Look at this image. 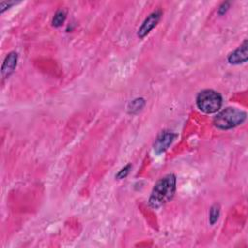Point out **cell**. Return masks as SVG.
Returning a JSON list of instances; mask_svg holds the SVG:
<instances>
[{
	"instance_id": "6da1fadb",
	"label": "cell",
	"mask_w": 248,
	"mask_h": 248,
	"mask_svg": "<svg viewBox=\"0 0 248 248\" xmlns=\"http://www.w3.org/2000/svg\"><path fill=\"white\" fill-rule=\"evenodd\" d=\"M176 190V177L173 173L166 174L161 177L154 185L149 200L148 204L150 207L157 209L170 202Z\"/></svg>"
},
{
	"instance_id": "7a4b0ae2",
	"label": "cell",
	"mask_w": 248,
	"mask_h": 248,
	"mask_svg": "<svg viewBox=\"0 0 248 248\" xmlns=\"http://www.w3.org/2000/svg\"><path fill=\"white\" fill-rule=\"evenodd\" d=\"M246 120V112L236 108H226L213 118V124L220 130H230L241 125Z\"/></svg>"
},
{
	"instance_id": "3957f363",
	"label": "cell",
	"mask_w": 248,
	"mask_h": 248,
	"mask_svg": "<svg viewBox=\"0 0 248 248\" xmlns=\"http://www.w3.org/2000/svg\"><path fill=\"white\" fill-rule=\"evenodd\" d=\"M222 103L223 99L221 94L212 89H204L201 91L196 98L198 108L206 114H212L219 111Z\"/></svg>"
},
{
	"instance_id": "277c9868",
	"label": "cell",
	"mask_w": 248,
	"mask_h": 248,
	"mask_svg": "<svg viewBox=\"0 0 248 248\" xmlns=\"http://www.w3.org/2000/svg\"><path fill=\"white\" fill-rule=\"evenodd\" d=\"M162 16V11L161 10H155L152 13H150L145 19L143 20V22L141 23L140 27L138 30V37L142 39L144 38L159 22L160 18Z\"/></svg>"
},
{
	"instance_id": "5b68a950",
	"label": "cell",
	"mask_w": 248,
	"mask_h": 248,
	"mask_svg": "<svg viewBox=\"0 0 248 248\" xmlns=\"http://www.w3.org/2000/svg\"><path fill=\"white\" fill-rule=\"evenodd\" d=\"M174 138H175V134H173L172 132H170V131L161 132L154 141V144H153L154 151L157 154H161L165 152L169 148V146L172 143Z\"/></svg>"
},
{
	"instance_id": "8992f818",
	"label": "cell",
	"mask_w": 248,
	"mask_h": 248,
	"mask_svg": "<svg viewBox=\"0 0 248 248\" xmlns=\"http://www.w3.org/2000/svg\"><path fill=\"white\" fill-rule=\"evenodd\" d=\"M248 59V49H247V40H244V42L232 52H231L227 60L230 64L232 65H238L245 63Z\"/></svg>"
},
{
	"instance_id": "52a82bcc",
	"label": "cell",
	"mask_w": 248,
	"mask_h": 248,
	"mask_svg": "<svg viewBox=\"0 0 248 248\" xmlns=\"http://www.w3.org/2000/svg\"><path fill=\"white\" fill-rule=\"evenodd\" d=\"M17 58L18 55L16 51H11L7 54L1 67V74L3 78H9L14 73L17 64Z\"/></svg>"
},
{
	"instance_id": "ba28073f",
	"label": "cell",
	"mask_w": 248,
	"mask_h": 248,
	"mask_svg": "<svg viewBox=\"0 0 248 248\" xmlns=\"http://www.w3.org/2000/svg\"><path fill=\"white\" fill-rule=\"evenodd\" d=\"M144 105H145V100L143 98H136L128 104V107H127L128 112L131 114L138 113L143 108Z\"/></svg>"
},
{
	"instance_id": "9c48e42d",
	"label": "cell",
	"mask_w": 248,
	"mask_h": 248,
	"mask_svg": "<svg viewBox=\"0 0 248 248\" xmlns=\"http://www.w3.org/2000/svg\"><path fill=\"white\" fill-rule=\"evenodd\" d=\"M66 19V12L64 10H58L52 17L51 24L53 27H60Z\"/></svg>"
},
{
	"instance_id": "30bf717a",
	"label": "cell",
	"mask_w": 248,
	"mask_h": 248,
	"mask_svg": "<svg viewBox=\"0 0 248 248\" xmlns=\"http://www.w3.org/2000/svg\"><path fill=\"white\" fill-rule=\"evenodd\" d=\"M220 216V205L219 203H214L209 210V223L210 225H214Z\"/></svg>"
},
{
	"instance_id": "8fae6325",
	"label": "cell",
	"mask_w": 248,
	"mask_h": 248,
	"mask_svg": "<svg viewBox=\"0 0 248 248\" xmlns=\"http://www.w3.org/2000/svg\"><path fill=\"white\" fill-rule=\"evenodd\" d=\"M131 169H132V165H131V164L126 165L125 167H123V168L115 174V178H116V179H123V178H125V177L128 175V173L130 172Z\"/></svg>"
},
{
	"instance_id": "7c38bea8",
	"label": "cell",
	"mask_w": 248,
	"mask_h": 248,
	"mask_svg": "<svg viewBox=\"0 0 248 248\" xmlns=\"http://www.w3.org/2000/svg\"><path fill=\"white\" fill-rule=\"evenodd\" d=\"M229 8H230V2H227V1H226V2H223V3L219 6V8H218V14H219L220 16L226 14L227 11L229 10Z\"/></svg>"
},
{
	"instance_id": "4fadbf2b",
	"label": "cell",
	"mask_w": 248,
	"mask_h": 248,
	"mask_svg": "<svg viewBox=\"0 0 248 248\" xmlns=\"http://www.w3.org/2000/svg\"><path fill=\"white\" fill-rule=\"evenodd\" d=\"M15 3L14 2H8V1H2L0 3V12L1 13H4L5 10L9 9L10 7H12Z\"/></svg>"
}]
</instances>
